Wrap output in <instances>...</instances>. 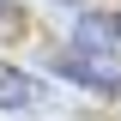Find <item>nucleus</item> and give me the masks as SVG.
Segmentation results:
<instances>
[{
	"mask_svg": "<svg viewBox=\"0 0 121 121\" xmlns=\"http://www.w3.org/2000/svg\"><path fill=\"white\" fill-rule=\"evenodd\" d=\"M60 79H73V85L97 91V97H121V67L115 55H85V48H60L55 60H48Z\"/></svg>",
	"mask_w": 121,
	"mask_h": 121,
	"instance_id": "nucleus-1",
	"label": "nucleus"
},
{
	"mask_svg": "<svg viewBox=\"0 0 121 121\" xmlns=\"http://www.w3.org/2000/svg\"><path fill=\"white\" fill-rule=\"evenodd\" d=\"M115 18H121V12H115Z\"/></svg>",
	"mask_w": 121,
	"mask_h": 121,
	"instance_id": "nucleus-6",
	"label": "nucleus"
},
{
	"mask_svg": "<svg viewBox=\"0 0 121 121\" xmlns=\"http://www.w3.org/2000/svg\"><path fill=\"white\" fill-rule=\"evenodd\" d=\"M115 36H121L115 12H79L73 24V48H85V55H115Z\"/></svg>",
	"mask_w": 121,
	"mask_h": 121,
	"instance_id": "nucleus-2",
	"label": "nucleus"
},
{
	"mask_svg": "<svg viewBox=\"0 0 121 121\" xmlns=\"http://www.w3.org/2000/svg\"><path fill=\"white\" fill-rule=\"evenodd\" d=\"M0 109H12V115H30V109H43V85L18 67H0Z\"/></svg>",
	"mask_w": 121,
	"mask_h": 121,
	"instance_id": "nucleus-3",
	"label": "nucleus"
},
{
	"mask_svg": "<svg viewBox=\"0 0 121 121\" xmlns=\"http://www.w3.org/2000/svg\"><path fill=\"white\" fill-rule=\"evenodd\" d=\"M55 6H85V0H55Z\"/></svg>",
	"mask_w": 121,
	"mask_h": 121,
	"instance_id": "nucleus-5",
	"label": "nucleus"
},
{
	"mask_svg": "<svg viewBox=\"0 0 121 121\" xmlns=\"http://www.w3.org/2000/svg\"><path fill=\"white\" fill-rule=\"evenodd\" d=\"M6 18H18V12H12V0H0V24H6Z\"/></svg>",
	"mask_w": 121,
	"mask_h": 121,
	"instance_id": "nucleus-4",
	"label": "nucleus"
}]
</instances>
